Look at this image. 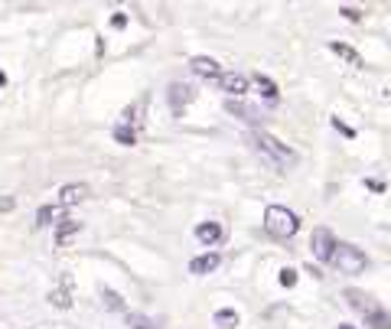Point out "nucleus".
<instances>
[{
  "label": "nucleus",
  "instance_id": "18",
  "mask_svg": "<svg viewBox=\"0 0 391 329\" xmlns=\"http://www.w3.org/2000/svg\"><path fill=\"white\" fill-rule=\"evenodd\" d=\"M59 212H62V206H43L39 209V215H36V225H49V219H59Z\"/></svg>",
  "mask_w": 391,
  "mask_h": 329
},
{
  "label": "nucleus",
  "instance_id": "15",
  "mask_svg": "<svg viewBox=\"0 0 391 329\" xmlns=\"http://www.w3.org/2000/svg\"><path fill=\"white\" fill-rule=\"evenodd\" d=\"M251 82H254V85H258V92H261V95H264V98H268V101H277V85H274V82H271V78H268V75H261V72H258V75H254V78H251Z\"/></svg>",
  "mask_w": 391,
  "mask_h": 329
},
{
  "label": "nucleus",
  "instance_id": "11",
  "mask_svg": "<svg viewBox=\"0 0 391 329\" xmlns=\"http://www.w3.org/2000/svg\"><path fill=\"white\" fill-rule=\"evenodd\" d=\"M189 101H192V88H189V85H179V82L170 85V105H173V115H179Z\"/></svg>",
  "mask_w": 391,
  "mask_h": 329
},
{
  "label": "nucleus",
  "instance_id": "1",
  "mask_svg": "<svg viewBox=\"0 0 391 329\" xmlns=\"http://www.w3.org/2000/svg\"><path fill=\"white\" fill-rule=\"evenodd\" d=\"M251 140H254V147H258V153H264V157H268L277 169H287V167H293V163H297V153H293L287 144H281L277 137L264 134V130H258Z\"/></svg>",
  "mask_w": 391,
  "mask_h": 329
},
{
  "label": "nucleus",
  "instance_id": "24",
  "mask_svg": "<svg viewBox=\"0 0 391 329\" xmlns=\"http://www.w3.org/2000/svg\"><path fill=\"white\" fill-rule=\"evenodd\" d=\"M368 189H375V192H385V183H378V179H368Z\"/></svg>",
  "mask_w": 391,
  "mask_h": 329
},
{
  "label": "nucleus",
  "instance_id": "8",
  "mask_svg": "<svg viewBox=\"0 0 391 329\" xmlns=\"http://www.w3.org/2000/svg\"><path fill=\"white\" fill-rule=\"evenodd\" d=\"M222 235H225V231H222V225H219V222H202V225H196V238H199L206 248H215L219 241H222Z\"/></svg>",
  "mask_w": 391,
  "mask_h": 329
},
{
  "label": "nucleus",
  "instance_id": "17",
  "mask_svg": "<svg viewBox=\"0 0 391 329\" xmlns=\"http://www.w3.org/2000/svg\"><path fill=\"white\" fill-rule=\"evenodd\" d=\"M365 323H368L372 329H391V316L385 313V310H375L372 316H365Z\"/></svg>",
  "mask_w": 391,
  "mask_h": 329
},
{
  "label": "nucleus",
  "instance_id": "23",
  "mask_svg": "<svg viewBox=\"0 0 391 329\" xmlns=\"http://www.w3.org/2000/svg\"><path fill=\"white\" fill-rule=\"evenodd\" d=\"M339 14H343L345 20H362V10H355V7H343Z\"/></svg>",
  "mask_w": 391,
  "mask_h": 329
},
{
  "label": "nucleus",
  "instance_id": "4",
  "mask_svg": "<svg viewBox=\"0 0 391 329\" xmlns=\"http://www.w3.org/2000/svg\"><path fill=\"white\" fill-rule=\"evenodd\" d=\"M310 248H313V258L320 261H330L333 264V254H336L339 241L330 229H313V238H310Z\"/></svg>",
  "mask_w": 391,
  "mask_h": 329
},
{
  "label": "nucleus",
  "instance_id": "2",
  "mask_svg": "<svg viewBox=\"0 0 391 329\" xmlns=\"http://www.w3.org/2000/svg\"><path fill=\"white\" fill-rule=\"evenodd\" d=\"M264 229L274 238H293L300 231V219L284 206H268V212H264Z\"/></svg>",
  "mask_w": 391,
  "mask_h": 329
},
{
  "label": "nucleus",
  "instance_id": "10",
  "mask_svg": "<svg viewBox=\"0 0 391 329\" xmlns=\"http://www.w3.org/2000/svg\"><path fill=\"white\" fill-rule=\"evenodd\" d=\"M345 300H349V303H353L362 316H372L375 310H382V306H378L375 300L368 297V293H362V291H345Z\"/></svg>",
  "mask_w": 391,
  "mask_h": 329
},
{
  "label": "nucleus",
  "instance_id": "12",
  "mask_svg": "<svg viewBox=\"0 0 391 329\" xmlns=\"http://www.w3.org/2000/svg\"><path fill=\"white\" fill-rule=\"evenodd\" d=\"M219 264H222V258H219L215 251H209V254H199V258H192V261H189V271H192V274H212V271L219 268Z\"/></svg>",
  "mask_w": 391,
  "mask_h": 329
},
{
  "label": "nucleus",
  "instance_id": "21",
  "mask_svg": "<svg viewBox=\"0 0 391 329\" xmlns=\"http://www.w3.org/2000/svg\"><path fill=\"white\" fill-rule=\"evenodd\" d=\"M127 323H130L134 329H150V326H154V323L147 320V316H137V313H127Z\"/></svg>",
  "mask_w": 391,
  "mask_h": 329
},
{
  "label": "nucleus",
  "instance_id": "5",
  "mask_svg": "<svg viewBox=\"0 0 391 329\" xmlns=\"http://www.w3.org/2000/svg\"><path fill=\"white\" fill-rule=\"evenodd\" d=\"M49 300H53L59 310H69V306H72V277L69 274H59L56 287L49 291Z\"/></svg>",
  "mask_w": 391,
  "mask_h": 329
},
{
  "label": "nucleus",
  "instance_id": "9",
  "mask_svg": "<svg viewBox=\"0 0 391 329\" xmlns=\"http://www.w3.org/2000/svg\"><path fill=\"white\" fill-rule=\"evenodd\" d=\"M85 196H88V186L69 183V186H62V189H59V206H62V209H69V206H75V202H82Z\"/></svg>",
  "mask_w": 391,
  "mask_h": 329
},
{
  "label": "nucleus",
  "instance_id": "26",
  "mask_svg": "<svg viewBox=\"0 0 391 329\" xmlns=\"http://www.w3.org/2000/svg\"><path fill=\"white\" fill-rule=\"evenodd\" d=\"M0 85H7V75H4V72H0Z\"/></svg>",
  "mask_w": 391,
  "mask_h": 329
},
{
  "label": "nucleus",
  "instance_id": "20",
  "mask_svg": "<svg viewBox=\"0 0 391 329\" xmlns=\"http://www.w3.org/2000/svg\"><path fill=\"white\" fill-rule=\"evenodd\" d=\"M101 297H105V303L111 306V310H124V303H121V297H118L115 291H101Z\"/></svg>",
  "mask_w": 391,
  "mask_h": 329
},
{
  "label": "nucleus",
  "instance_id": "19",
  "mask_svg": "<svg viewBox=\"0 0 391 329\" xmlns=\"http://www.w3.org/2000/svg\"><path fill=\"white\" fill-rule=\"evenodd\" d=\"M115 137L121 140V144H127V147L137 140V137H134V130H127V124H118V127H115Z\"/></svg>",
  "mask_w": 391,
  "mask_h": 329
},
{
  "label": "nucleus",
  "instance_id": "25",
  "mask_svg": "<svg viewBox=\"0 0 391 329\" xmlns=\"http://www.w3.org/2000/svg\"><path fill=\"white\" fill-rule=\"evenodd\" d=\"M111 24H115V26H118V30H121V26H124V24H127V16H124V14H118V16H115V20H111Z\"/></svg>",
  "mask_w": 391,
  "mask_h": 329
},
{
  "label": "nucleus",
  "instance_id": "13",
  "mask_svg": "<svg viewBox=\"0 0 391 329\" xmlns=\"http://www.w3.org/2000/svg\"><path fill=\"white\" fill-rule=\"evenodd\" d=\"M82 231V222H72V219H66V222H59V229H56V241H59V248H66L72 241V238Z\"/></svg>",
  "mask_w": 391,
  "mask_h": 329
},
{
  "label": "nucleus",
  "instance_id": "27",
  "mask_svg": "<svg viewBox=\"0 0 391 329\" xmlns=\"http://www.w3.org/2000/svg\"><path fill=\"white\" fill-rule=\"evenodd\" d=\"M339 329H355V326H345V323H343V326H339Z\"/></svg>",
  "mask_w": 391,
  "mask_h": 329
},
{
  "label": "nucleus",
  "instance_id": "3",
  "mask_svg": "<svg viewBox=\"0 0 391 329\" xmlns=\"http://www.w3.org/2000/svg\"><path fill=\"white\" fill-rule=\"evenodd\" d=\"M333 268H336L339 274H362V271L368 268V258L362 254V248H355V245H339L336 254H333Z\"/></svg>",
  "mask_w": 391,
  "mask_h": 329
},
{
  "label": "nucleus",
  "instance_id": "16",
  "mask_svg": "<svg viewBox=\"0 0 391 329\" xmlns=\"http://www.w3.org/2000/svg\"><path fill=\"white\" fill-rule=\"evenodd\" d=\"M212 320H215V326H222V329H235L238 326V313H235V310H219Z\"/></svg>",
  "mask_w": 391,
  "mask_h": 329
},
{
  "label": "nucleus",
  "instance_id": "7",
  "mask_svg": "<svg viewBox=\"0 0 391 329\" xmlns=\"http://www.w3.org/2000/svg\"><path fill=\"white\" fill-rule=\"evenodd\" d=\"M219 88L229 95H248V78L245 75H238V72H222V78H219Z\"/></svg>",
  "mask_w": 391,
  "mask_h": 329
},
{
  "label": "nucleus",
  "instance_id": "6",
  "mask_svg": "<svg viewBox=\"0 0 391 329\" xmlns=\"http://www.w3.org/2000/svg\"><path fill=\"white\" fill-rule=\"evenodd\" d=\"M189 66H192V72H196V75H202V78H212V82H219V78H222V66H219L215 59H209V56H196Z\"/></svg>",
  "mask_w": 391,
  "mask_h": 329
},
{
  "label": "nucleus",
  "instance_id": "22",
  "mask_svg": "<svg viewBox=\"0 0 391 329\" xmlns=\"http://www.w3.org/2000/svg\"><path fill=\"white\" fill-rule=\"evenodd\" d=\"M281 283H284V287H293V283H297V271L284 268V271H281Z\"/></svg>",
  "mask_w": 391,
  "mask_h": 329
},
{
  "label": "nucleus",
  "instance_id": "14",
  "mask_svg": "<svg viewBox=\"0 0 391 329\" xmlns=\"http://www.w3.org/2000/svg\"><path fill=\"white\" fill-rule=\"evenodd\" d=\"M330 49L339 56V59L349 62V66H355V69H362V66H365V62H362V56L355 53L353 46H345V43H330Z\"/></svg>",
  "mask_w": 391,
  "mask_h": 329
}]
</instances>
